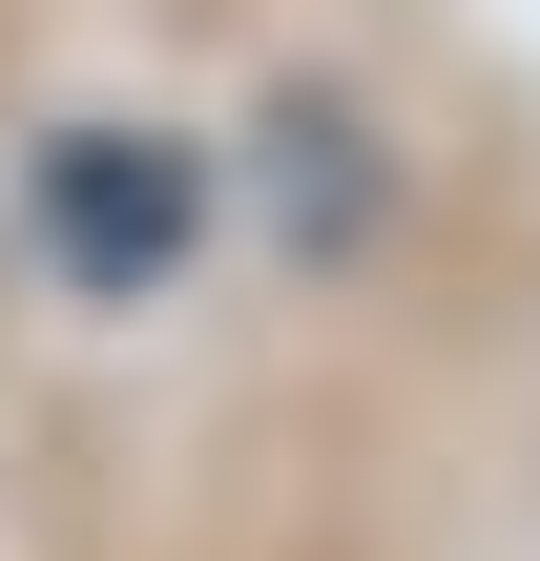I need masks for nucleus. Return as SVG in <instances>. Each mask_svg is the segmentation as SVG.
Returning <instances> with one entry per match:
<instances>
[{
    "mask_svg": "<svg viewBox=\"0 0 540 561\" xmlns=\"http://www.w3.org/2000/svg\"><path fill=\"white\" fill-rule=\"evenodd\" d=\"M21 229H42V271H62L83 312H146V291L187 271V229H208V167H187L166 125H62V146L21 167Z\"/></svg>",
    "mask_w": 540,
    "mask_h": 561,
    "instance_id": "1",
    "label": "nucleus"
},
{
    "mask_svg": "<svg viewBox=\"0 0 540 561\" xmlns=\"http://www.w3.org/2000/svg\"><path fill=\"white\" fill-rule=\"evenodd\" d=\"M250 146H271V229H291V250H375V208H395V167H375V125H354L333 83H291V104H271Z\"/></svg>",
    "mask_w": 540,
    "mask_h": 561,
    "instance_id": "2",
    "label": "nucleus"
}]
</instances>
